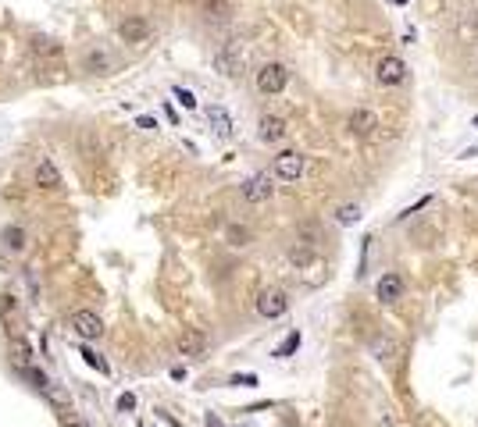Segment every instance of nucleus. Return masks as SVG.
<instances>
[{
  "label": "nucleus",
  "instance_id": "obj_1",
  "mask_svg": "<svg viewBox=\"0 0 478 427\" xmlns=\"http://www.w3.org/2000/svg\"><path fill=\"white\" fill-rule=\"evenodd\" d=\"M286 82H289V72H286V64H279V61H268V64H261V68H257V90L264 96L282 93Z\"/></svg>",
  "mask_w": 478,
  "mask_h": 427
},
{
  "label": "nucleus",
  "instance_id": "obj_11",
  "mask_svg": "<svg viewBox=\"0 0 478 427\" xmlns=\"http://www.w3.org/2000/svg\"><path fill=\"white\" fill-rule=\"evenodd\" d=\"M257 136H261V143H279V139H286V121L275 118V114H264L257 121Z\"/></svg>",
  "mask_w": 478,
  "mask_h": 427
},
{
  "label": "nucleus",
  "instance_id": "obj_9",
  "mask_svg": "<svg viewBox=\"0 0 478 427\" xmlns=\"http://www.w3.org/2000/svg\"><path fill=\"white\" fill-rule=\"evenodd\" d=\"M203 349H207V335H203V331L186 328V331L179 335V353H182V356H203Z\"/></svg>",
  "mask_w": 478,
  "mask_h": 427
},
{
  "label": "nucleus",
  "instance_id": "obj_20",
  "mask_svg": "<svg viewBox=\"0 0 478 427\" xmlns=\"http://www.w3.org/2000/svg\"><path fill=\"white\" fill-rule=\"evenodd\" d=\"M297 349H300V331H289V335H286V342L275 349V356H279V360H286V356H293Z\"/></svg>",
  "mask_w": 478,
  "mask_h": 427
},
{
  "label": "nucleus",
  "instance_id": "obj_7",
  "mask_svg": "<svg viewBox=\"0 0 478 427\" xmlns=\"http://www.w3.org/2000/svg\"><path fill=\"white\" fill-rule=\"evenodd\" d=\"M400 295H404V278L397 271H386L379 278V285H375V299L379 303H397Z\"/></svg>",
  "mask_w": 478,
  "mask_h": 427
},
{
  "label": "nucleus",
  "instance_id": "obj_5",
  "mask_svg": "<svg viewBox=\"0 0 478 427\" xmlns=\"http://www.w3.org/2000/svg\"><path fill=\"white\" fill-rule=\"evenodd\" d=\"M275 175L282 182H297L303 175V157L297 154V149H282V154L275 157Z\"/></svg>",
  "mask_w": 478,
  "mask_h": 427
},
{
  "label": "nucleus",
  "instance_id": "obj_6",
  "mask_svg": "<svg viewBox=\"0 0 478 427\" xmlns=\"http://www.w3.org/2000/svg\"><path fill=\"white\" fill-rule=\"evenodd\" d=\"M72 331L79 335V338H100L103 335V324H100V317L97 313H90V310H75L72 313Z\"/></svg>",
  "mask_w": 478,
  "mask_h": 427
},
{
  "label": "nucleus",
  "instance_id": "obj_21",
  "mask_svg": "<svg viewBox=\"0 0 478 427\" xmlns=\"http://www.w3.org/2000/svg\"><path fill=\"white\" fill-rule=\"evenodd\" d=\"M203 11H207V14L215 11V18H228V14H232V8H228V0H203Z\"/></svg>",
  "mask_w": 478,
  "mask_h": 427
},
{
  "label": "nucleus",
  "instance_id": "obj_19",
  "mask_svg": "<svg viewBox=\"0 0 478 427\" xmlns=\"http://www.w3.org/2000/svg\"><path fill=\"white\" fill-rule=\"evenodd\" d=\"M86 68H90V72H108V68H111V57L103 54V50H90V54H86Z\"/></svg>",
  "mask_w": 478,
  "mask_h": 427
},
{
  "label": "nucleus",
  "instance_id": "obj_14",
  "mask_svg": "<svg viewBox=\"0 0 478 427\" xmlns=\"http://www.w3.org/2000/svg\"><path fill=\"white\" fill-rule=\"evenodd\" d=\"M207 121H211L218 139H232V118L225 114V107H211V111H207Z\"/></svg>",
  "mask_w": 478,
  "mask_h": 427
},
{
  "label": "nucleus",
  "instance_id": "obj_17",
  "mask_svg": "<svg viewBox=\"0 0 478 427\" xmlns=\"http://www.w3.org/2000/svg\"><path fill=\"white\" fill-rule=\"evenodd\" d=\"M79 353H82V360H86V363H90V367H97L100 374H111V363H108V360H103V356H100L97 349H90V346H82Z\"/></svg>",
  "mask_w": 478,
  "mask_h": 427
},
{
  "label": "nucleus",
  "instance_id": "obj_18",
  "mask_svg": "<svg viewBox=\"0 0 478 427\" xmlns=\"http://www.w3.org/2000/svg\"><path fill=\"white\" fill-rule=\"evenodd\" d=\"M336 221H339V225H357V221H361V207H357V203H343V207L336 210Z\"/></svg>",
  "mask_w": 478,
  "mask_h": 427
},
{
  "label": "nucleus",
  "instance_id": "obj_30",
  "mask_svg": "<svg viewBox=\"0 0 478 427\" xmlns=\"http://www.w3.org/2000/svg\"><path fill=\"white\" fill-rule=\"evenodd\" d=\"M392 4H407V0H392Z\"/></svg>",
  "mask_w": 478,
  "mask_h": 427
},
{
  "label": "nucleus",
  "instance_id": "obj_15",
  "mask_svg": "<svg viewBox=\"0 0 478 427\" xmlns=\"http://www.w3.org/2000/svg\"><path fill=\"white\" fill-rule=\"evenodd\" d=\"M11 353H14V363H18V371H29L32 367V353H29V346H26V342L22 338H11Z\"/></svg>",
  "mask_w": 478,
  "mask_h": 427
},
{
  "label": "nucleus",
  "instance_id": "obj_29",
  "mask_svg": "<svg viewBox=\"0 0 478 427\" xmlns=\"http://www.w3.org/2000/svg\"><path fill=\"white\" fill-rule=\"evenodd\" d=\"M203 424H207V427H225V420H221L218 413H207V417H203Z\"/></svg>",
  "mask_w": 478,
  "mask_h": 427
},
{
  "label": "nucleus",
  "instance_id": "obj_10",
  "mask_svg": "<svg viewBox=\"0 0 478 427\" xmlns=\"http://www.w3.org/2000/svg\"><path fill=\"white\" fill-rule=\"evenodd\" d=\"M272 178H268V175H254L250 182H246L243 185V200H250V203H264L268 196H272Z\"/></svg>",
  "mask_w": 478,
  "mask_h": 427
},
{
  "label": "nucleus",
  "instance_id": "obj_8",
  "mask_svg": "<svg viewBox=\"0 0 478 427\" xmlns=\"http://www.w3.org/2000/svg\"><path fill=\"white\" fill-rule=\"evenodd\" d=\"M118 36L126 39V43H143V39L150 36V21L139 18V14H132V18H126V21L118 25Z\"/></svg>",
  "mask_w": 478,
  "mask_h": 427
},
{
  "label": "nucleus",
  "instance_id": "obj_4",
  "mask_svg": "<svg viewBox=\"0 0 478 427\" xmlns=\"http://www.w3.org/2000/svg\"><path fill=\"white\" fill-rule=\"evenodd\" d=\"M375 79H379L382 85H400V82L407 79V64H404V57H397V54L382 57V61H379V68H375Z\"/></svg>",
  "mask_w": 478,
  "mask_h": 427
},
{
  "label": "nucleus",
  "instance_id": "obj_16",
  "mask_svg": "<svg viewBox=\"0 0 478 427\" xmlns=\"http://www.w3.org/2000/svg\"><path fill=\"white\" fill-rule=\"evenodd\" d=\"M0 242H4L8 249H14V253H18V249L26 246V231L18 228V225H8L4 231H0Z\"/></svg>",
  "mask_w": 478,
  "mask_h": 427
},
{
  "label": "nucleus",
  "instance_id": "obj_3",
  "mask_svg": "<svg viewBox=\"0 0 478 427\" xmlns=\"http://www.w3.org/2000/svg\"><path fill=\"white\" fill-rule=\"evenodd\" d=\"M286 310H289V295H286L282 289H264V292L257 295V313H261V317L275 320V317H282Z\"/></svg>",
  "mask_w": 478,
  "mask_h": 427
},
{
  "label": "nucleus",
  "instance_id": "obj_26",
  "mask_svg": "<svg viewBox=\"0 0 478 427\" xmlns=\"http://www.w3.org/2000/svg\"><path fill=\"white\" fill-rule=\"evenodd\" d=\"M428 203H432V196H425V200H418V203H414V207H407V210L400 214V221H407V218H414V214H418L421 207H428Z\"/></svg>",
  "mask_w": 478,
  "mask_h": 427
},
{
  "label": "nucleus",
  "instance_id": "obj_12",
  "mask_svg": "<svg viewBox=\"0 0 478 427\" xmlns=\"http://www.w3.org/2000/svg\"><path fill=\"white\" fill-rule=\"evenodd\" d=\"M346 125H350V132H353V136H371V132H375V125H379V118L371 114L368 107H361V111H353V114H350Z\"/></svg>",
  "mask_w": 478,
  "mask_h": 427
},
{
  "label": "nucleus",
  "instance_id": "obj_13",
  "mask_svg": "<svg viewBox=\"0 0 478 427\" xmlns=\"http://www.w3.org/2000/svg\"><path fill=\"white\" fill-rule=\"evenodd\" d=\"M36 185H43V189H57L61 185V171L54 167L50 157H39L36 160Z\"/></svg>",
  "mask_w": 478,
  "mask_h": 427
},
{
  "label": "nucleus",
  "instance_id": "obj_27",
  "mask_svg": "<svg viewBox=\"0 0 478 427\" xmlns=\"http://www.w3.org/2000/svg\"><path fill=\"white\" fill-rule=\"evenodd\" d=\"M118 410H121V413H126V410H136V395H132V392H126V395L118 399Z\"/></svg>",
  "mask_w": 478,
  "mask_h": 427
},
{
  "label": "nucleus",
  "instance_id": "obj_31",
  "mask_svg": "<svg viewBox=\"0 0 478 427\" xmlns=\"http://www.w3.org/2000/svg\"><path fill=\"white\" fill-rule=\"evenodd\" d=\"M475 128H478V114H475Z\"/></svg>",
  "mask_w": 478,
  "mask_h": 427
},
{
  "label": "nucleus",
  "instance_id": "obj_2",
  "mask_svg": "<svg viewBox=\"0 0 478 427\" xmlns=\"http://www.w3.org/2000/svg\"><path fill=\"white\" fill-rule=\"evenodd\" d=\"M215 68L221 72V75H239V68H243V50H239V39H228L225 47L215 54Z\"/></svg>",
  "mask_w": 478,
  "mask_h": 427
},
{
  "label": "nucleus",
  "instance_id": "obj_25",
  "mask_svg": "<svg viewBox=\"0 0 478 427\" xmlns=\"http://www.w3.org/2000/svg\"><path fill=\"white\" fill-rule=\"evenodd\" d=\"M61 424H65V427H90L86 420H82L79 413H72V410H65V417H61Z\"/></svg>",
  "mask_w": 478,
  "mask_h": 427
},
{
  "label": "nucleus",
  "instance_id": "obj_22",
  "mask_svg": "<svg viewBox=\"0 0 478 427\" xmlns=\"http://www.w3.org/2000/svg\"><path fill=\"white\" fill-rule=\"evenodd\" d=\"M371 353H375V356H379V360H386V356H389V353H392V342H389V338H386V335H379V338H375V342H371Z\"/></svg>",
  "mask_w": 478,
  "mask_h": 427
},
{
  "label": "nucleus",
  "instance_id": "obj_24",
  "mask_svg": "<svg viewBox=\"0 0 478 427\" xmlns=\"http://www.w3.org/2000/svg\"><path fill=\"white\" fill-rule=\"evenodd\" d=\"M228 239H232V246H246L250 231H246V228H228Z\"/></svg>",
  "mask_w": 478,
  "mask_h": 427
},
{
  "label": "nucleus",
  "instance_id": "obj_28",
  "mask_svg": "<svg viewBox=\"0 0 478 427\" xmlns=\"http://www.w3.org/2000/svg\"><path fill=\"white\" fill-rule=\"evenodd\" d=\"M232 384H243V388H254V384H257V377H254V374H236V377H232Z\"/></svg>",
  "mask_w": 478,
  "mask_h": 427
},
{
  "label": "nucleus",
  "instance_id": "obj_23",
  "mask_svg": "<svg viewBox=\"0 0 478 427\" xmlns=\"http://www.w3.org/2000/svg\"><path fill=\"white\" fill-rule=\"evenodd\" d=\"M175 100L186 107V111H193V107H197V96H193L190 90H182V85H175Z\"/></svg>",
  "mask_w": 478,
  "mask_h": 427
}]
</instances>
